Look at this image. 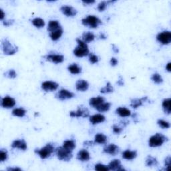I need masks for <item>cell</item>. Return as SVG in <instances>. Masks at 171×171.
<instances>
[{
    "label": "cell",
    "instance_id": "54",
    "mask_svg": "<svg viewBox=\"0 0 171 171\" xmlns=\"http://www.w3.org/2000/svg\"><path fill=\"white\" fill-rule=\"evenodd\" d=\"M100 38L101 39H106V36H105V35H104V33H102L100 34Z\"/></svg>",
    "mask_w": 171,
    "mask_h": 171
},
{
    "label": "cell",
    "instance_id": "7",
    "mask_svg": "<svg viewBox=\"0 0 171 171\" xmlns=\"http://www.w3.org/2000/svg\"><path fill=\"white\" fill-rule=\"evenodd\" d=\"M156 40L162 44H169L171 42V32L169 31H162L156 36Z\"/></svg>",
    "mask_w": 171,
    "mask_h": 171
},
{
    "label": "cell",
    "instance_id": "21",
    "mask_svg": "<svg viewBox=\"0 0 171 171\" xmlns=\"http://www.w3.org/2000/svg\"><path fill=\"white\" fill-rule=\"evenodd\" d=\"M60 28L61 26L58 21H56V20H51V21H50L48 23L47 30L48 31H50V32H52V31L58 30Z\"/></svg>",
    "mask_w": 171,
    "mask_h": 171
},
{
    "label": "cell",
    "instance_id": "35",
    "mask_svg": "<svg viewBox=\"0 0 171 171\" xmlns=\"http://www.w3.org/2000/svg\"><path fill=\"white\" fill-rule=\"evenodd\" d=\"M151 79L153 82L156 84H160L163 82V78H162L161 75L158 73H155L154 74H152Z\"/></svg>",
    "mask_w": 171,
    "mask_h": 171
},
{
    "label": "cell",
    "instance_id": "27",
    "mask_svg": "<svg viewBox=\"0 0 171 171\" xmlns=\"http://www.w3.org/2000/svg\"><path fill=\"white\" fill-rule=\"evenodd\" d=\"M62 34H63V30L62 28H60V29H58V30L50 32V36L51 37L52 40H53V41H57V40H59L60 38V37L62 36Z\"/></svg>",
    "mask_w": 171,
    "mask_h": 171
},
{
    "label": "cell",
    "instance_id": "16",
    "mask_svg": "<svg viewBox=\"0 0 171 171\" xmlns=\"http://www.w3.org/2000/svg\"><path fill=\"white\" fill-rule=\"evenodd\" d=\"M77 159L82 162H86L90 160V154L88 150L82 149L78 152L77 155Z\"/></svg>",
    "mask_w": 171,
    "mask_h": 171
},
{
    "label": "cell",
    "instance_id": "45",
    "mask_svg": "<svg viewBox=\"0 0 171 171\" xmlns=\"http://www.w3.org/2000/svg\"><path fill=\"white\" fill-rule=\"evenodd\" d=\"M111 64L112 66H115L118 64V60L115 57H112L111 60Z\"/></svg>",
    "mask_w": 171,
    "mask_h": 171
},
{
    "label": "cell",
    "instance_id": "48",
    "mask_svg": "<svg viewBox=\"0 0 171 171\" xmlns=\"http://www.w3.org/2000/svg\"><path fill=\"white\" fill-rule=\"evenodd\" d=\"M117 84H118L119 85V86H124V81H123V78H122V76H119V80H118Z\"/></svg>",
    "mask_w": 171,
    "mask_h": 171
},
{
    "label": "cell",
    "instance_id": "51",
    "mask_svg": "<svg viewBox=\"0 0 171 171\" xmlns=\"http://www.w3.org/2000/svg\"><path fill=\"white\" fill-rule=\"evenodd\" d=\"M0 12H1V16H0V19L3 20V19H4V18L5 14L4 12V11L1 10H1H0Z\"/></svg>",
    "mask_w": 171,
    "mask_h": 171
},
{
    "label": "cell",
    "instance_id": "9",
    "mask_svg": "<svg viewBox=\"0 0 171 171\" xmlns=\"http://www.w3.org/2000/svg\"><path fill=\"white\" fill-rule=\"evenodd\" d=\"M58 84L52 81H46L42 84V88L46 92H53L58 88Z\"/></svg>",
    "mask_w": 171,
    "mask_h": 171
},
{
    "label": "cell",
    "instance_id": "14",
    "mask_svg": "<svg viewBox=\"0 0 171 171\" xmlns=\"http://www.w3.org/2000/svg\"><path fill=\"white\" fill-rule=\"evenodd\" d=\"M46 60L49 62H52L54 63H61L63 62L64 60V57L62 56V55L60 54H51V55H48L46 57Z\"/></svg>",
    "mask_w": 171,
    "mask_h": 171
},
{
    "label": "cell",
    "instance_id": "20",
    "mask_svg": "<svg viewBox=\"0 0 171 171\" xmlns=\"http://www.w3.org/2000/svg\"><path fill=\"white\" fill-rule=\"evenodd\" d=\"M11 147L12 148H17L23 150H25L27 149V143H25L24 140H14L12 144H11Z\"/></svg>",
    "mask_w": 171,
    "mask_h": 171
},
{
    "label": "cell",
    "instance_id": "47",
    "mask_svg": "<svg viewBox=\"0 0 171 171\" xmlns=\"http://www.w3.org/2000/svg\"><path fill=\"white\" fill-rule=\"evenodd\" d=\"M94 144V143L93 141H86L84 143V146H93Z\"/></svg>",
    "mask_w": 171,
    "mask_h": 171
},
{
    "label": "cell",
    "instance_id": "32",
    "mask_svg": "<svg viewBox=\"0 0 171 171\" xmlns=\"http://www.w3.org/2000/svg\"><path fill=\"white\" fill-rule=\"evenodd\" d=\"M111 103L106 102V103H102V104H100L99 106H98L97 108H96V109L98 111H99L100 112H104L108 111V110L111 108Z\"/></svg>",
    "mask_w": 171,
    "mask_h": 171
},
{
    "label": "cell",
    "instance_id": "53",
    "mask_svg": "<svg viewBox=\"0 0 171 171\" xmlns=\"http://www.w3.org/2000/svg\"><path fill=\"white\" fill-rule=\"evenodd\" d=\"M166 69H167L168 72H171V63L169 62L168 63V64L166 66Z\"/></svg>",
    "mask_w": 171,
    "mask_h": 171
},
{
    "label": "cell",
    "instance_id": "19",
    "mask_svg": "<svg viewBox=\"0 0 171 171\" xmlns=\"http://www.w3.org/2000/svg\"><path fill=\"white\" fill-rule=\"evenodd\" d=\"M105 116L102 114H95L90 117L89 120L92 124L102 123L105 121Z\"/></svg>",
    "mask_w": 171,
    "mask_h": 171
},
{
    "label": "cell",
    "instance_id": "43",
    "mask_svg": "<svg viewBox=\"0 0 171 171\" xmlns=\"http://www.w3.org/2000/svg\"><path fill=\"white\" fill-rule=\"evenodd\" d=\"M6 74H7V76L10 78H16V72L13 69H10V70L7 72Z\"/></svg>",
    "mask_w": 171,
    "mask_h": 171
},
{
    "label": "cell",
    "instance_id": "5",
    "mask_svg": "<svg viewBox=\"0 0 171 171\" xmlns=\"http://www.w3.org/2000/svg\"><path fill=\"white\" fill-rule=\"evenodd\" d=\"M82 23L84 25L89 26L92 28H96L100 24H102V21L94 16H88L86 18L82 20Z\"/></svg>",
    "mask_w": 171,
    "mask_h": 171
},
{
    "label": "cell",
    "instance_id": "36",
    "mask_svg": "<svg viewBox=\"0 0 171 171\" xmlns=\"http://www.w3.org/2000/svg\"><path fill=\"white\" fill-rule=\"evenodd\" d=\"M113 91H114V88H113L112 86L111 85V84L110 82L107 83L106 86L105 87H104V88H101V90H100V92L103 94L111 93V92H112Z\"/></svg>",
    "mask_w": 171,
    "mask_h": 171
},
{
    "label": "cell",
    "instance_id": "1",
    "mask_svg": "<svg viewBox=\"0 0 171 171\" xmlns=\"http://www.w3.org/2000/svg\"><path fill=\"white\" fill-rule=\"evenodd\" d=\"M78 46L74 49V54L77 57H84L89 55V49L85 42L79 38L76 39Z\"/></svg>",
    "mask_w": 171,
    "mask_h": 171
},
{
    "label": "cell",
    "instance_id": "25",
    "mask_svg": "<svg viewBox=\"0 0 171 171\" xmlns=\"http://www.w3.org/2000/svg\"><path fill=\"white\" fill-rule=\"evenodd\" d=\"M116 114L121 117H128L131 115V112L130 110L124 107H119L116 109Z\"/></svg>",
    "mask_w": 171,
    "mask_h": 171
},
{
    "label": "cell",
    "instance_id": "15",
    "mask_svg": "<svg viewBox=\"0 0 171 171\" xmlns=\"http://www.w3.org/2000/svg\"><path fill=\"white\" fill-rule=\"evenodd\" d=\"M60 10L65 16L68 17H73L77 13L76 10L71 6H62L61 7Z\"/></svg>",
    "mask_w": 171,
    "mask_h": 171
},
{
    "label": "cell",
    "instance_id": "49",
    "mask_svg": "<svg viewBox=\"0 0 171 171\" xmlns=\"http://www.w3.org/2000/svg\"><path fill=\"white\" fill-rule=\"evenodd\" d=\"M7 170L8 171H13V170H14V171H17V170L20 171V170H22L21 169H19V168H17V167H15V168H12V167L7 168Z\"/></svg>",
    "mask_w": 171,
    "mask_h": 171
},
{
    "label": "cell",
    "instance_id": "44",
    "mask_svg": "<svg viewBox=\"0 0 171 171\" xmlns=\"http://www.w3.org/2000/svg\"><path fill=\"white\" fill-rule=\"evenodd\" d=\"M112 130H113V132H114V133H115V134H120V133L122 131V128H120V127L119 126H118L117 125H116V124H114V125H113Z\"/></svg>",
    "mask_w": 171,
    "mask_h": 171
},
{
    "label": "cell",
    "instance_id": "30",
    "mask_svg": "<svg viewBox=\"0 0 171 171\" xmlns=\"http://www.w3.org/2000/svg\"><path fill=\"white\" fill-rule=\"evenodd\" d=\"M76 142L74 140H66L63 143V147H64L65 149H68L69 150H71L72 151L75 148H76Z\"/></svg>",
    "mask_w": 171,
    "mask_h": 171
},
{
    "label": "cell",
    "instance_id": "8",
    "mask_svg": "<svg viewBox=\"0 0 171 171\" xmlns=\"http://www.w3.org/2000/svg\"><path fill=\"white\" fill-rule=\"evenodd\" d=\"M71 117H88L89 116V111L86 108L79 106L76 111H71L69 112Z\"/></svg>",
    "mask_w": 171,
    "mask_h": 171
},
{
    "label": "cell",
    "instance_id": "46",
    "mask_svg": "<svg viewBox=\"0 0 171 171\" xmlns=\"http://www.w3.org/2000/svg\"><path fill=\"white\" fill-rule=\"evenodd\" d=\"M14 22V20H7V21L4 22V25L5 26H10L11 25H12Z\"/></svg>",
    "mask_w": 171,
    "mask_h": 171
},
{
    "label": "cell",
    "instance_id": "22",
    "mask_svg": "<svg viewBox=\"0 0 171 171\" xmlns=\"http://www.w3.org/2000/svg\"><path fill=\"white\" fill-rule=\"evenodd\" d=\"M137 156V152L136 150L131 151V150H126L122 153V158L126 160H132Z\"/></svg>",
    "mask_w": 171,
    "mask_h": 171
},
{
    "label": "cell",
    "instance_id": "52",
    "mask_svg": "<svg viewBox=\"0 0 171 171\" xmlns=\"http://www.w3.org/2000/svg\"><path fill=\"white\" fill-rule=\"evenodd\" d=\"M112 50L115 52V53H118V52H119V50H118V48L114 44H112Z\"/></svg>",
    "mask_w": 171,
    "mask_h": 171
},
{
    "label": "cell",
    "instance_id": "24",
    "mask_svg": "<svg viewBox=\"0 0 171 171\" xmlns=\"http://www.w3.org/2000/svg\"><path fill=\"white\" fill-rule=\"evenodd\" d=\"M170 102H171L170 98H166V99L163 100V103H162V106H163V111L165 114H170L171 112Z\"/></svg>",
    "mask_w": 171,
    "mask_h": 171
},
{
    "label": "cell",
    "instance_id": "39",
    "mask_svg": "<svg viewBox=\"0 0 171 171\" xmlns=\"http://www.w3.org/2000/svg\"><path fill=\"white\" fill-rule=\"evenodd\" d=\"M114 1H102V2H100L99 5L98 6V10L99 11H103L106 10L107 5L108 4H110V3H112Z\"/></svg>",
    "mask_w": 171,
    "mask_h": 171
},
{
    "label": "cell",
    "instance_id": "3",
    "mask_svg": "<svg viewBox=\"0 0 171 171\" xmlns=\"http://www.w3.org/2000/svg\"><path fill=\"white\" fill-rule=\"evenodd\" d=\"M72 151L65 149L64 147H57L56 149V155L59 160L63 161H69L72 158Z\"/></svg>",
    "mask_w": 171,
    "mask_h": 171
},
{
    "label": "cell",
    "instance_id": "38",
    "mask_svg": "<svg viewBox=\"0 0 171 171\" xmlns=\"http://www.w3.org/2000/svg\"><path fill=\"white\" fill-rule=\"evenodd\" d=\"M157 124L161 127L162 128H166V129L169 128L170 126V123L164 120H158L157 121Z\"/></svg>",
    "mask_w": 171,
    "mask_h": 171
},
{
    "label": "cell",
    "instance_id": "18",
    "mask_svg": "<svg viewBox=\"0 0 171 171\" xmlns=\"http://www.w3.org/2000/svg\"><path fill=\"white\" fill-rule=\"evenodd\" d=\"M104 102V98L102 96H98L96 98H90L89 100L90 106L93 107V108H97L100 104H102Z\"/></svg>",
    "mask_w": 171,
    "mask_h": 171
},
{
    "label": "cell",
    "instance_id": "42",
    "mask_svg": "<svg viewBox=\"0 0 171 171\" xmlns=\"http://www.w3.org/2000/svg\"><path fill=\"white\" fill-rule=\"evenodd\" d=\"M170 163H171V158L170 156H167L166 159H165V167H167V168L164 170L166 171L170 170Z\"/></svg>",
    "mask_w": 171,
    "mask_h": 171
},
{
    "label": "cell",
    "instance_id": "26",
    "mask_svg": "<svg viewBox=\"0 0 171 171\" xmlns=\"http://www.w3.org/2000/svg\"><path fill=\"white\" fill-rule=\"evenodd\" d=\"M95 38V36L93 33L90 31H87V32H84L82 34V41L84 42L90 43L93 41Z\"/></svg>",
    "mask_w": 171,
    "mask_h": 171
},
{
    "label": "cell",
    "instance_id": "6",
    "mask_svg": "<svg viewBox=\"0 0 171 171\" xmlns=\"http://www.w3.org/2000/svg\"><path fill=\"white\" fill-rule=\"evenodd\" d=\"M1 45L3 52H4V54L7 55V56L15 54L17 51V48L16 46L11 44L10 42L7 39L3 40Z\"/></svg>",
    "mask_w": 171,
    "mask_h": 171
},
{
    "label": "cell",
    "instance_id": "34",
    "mask_svg": "<svg viewBox=\"0 0 171 171\" xmlns=\"http://www.w3.org/2000/svg\"><path fill=\"white\" fill-rule=\"evenodd\" d=\"M32 24L37 28H43L45 25V22L43 19L41 18H35L32 20Z\"/></svg>",
    "mask_w": 171,
    "mask_h": 171
},
{
    "label": "cell",
    "instance_id": "50",
    "mask_svg": "<svg viewBox=\"0 0 171 171\" xmlns=\"http://www.w3.org/2000/svg\"><path fill=\"white\" fill-rule=\"evenodd\" d=\"M82 3L84 5H91L92 4H94L95 1H83Z\"/></svg>",
    "mask_w": 171,
    "mask_h": 171
},
{
    "label": "cell",
    "instance_id": "40",
    "mask_svg": "<svg viewBox=\"0 0 171 171\" xmlns=\"http://www.w3.org/2000/svg\"><path fill=\"white\" fill-rule=\"evenodd\" d=\"M89 61L91 63L94 64V63H97L98 61H99V57H98V56H97L96 55L93 54H89Z\"/></svg>",
    "mask_w": 171,
    "mask_h": 171
},
{
    "label": "cell",
    "instance_id": "41",
    "mask_svg": "<svg viewBox=\"0 0 171 171\" xmlns=\"http://www.w3.org/2000/svg\"><path fill=\"white\" fill-rule=\"evenodd\" d=\"M7 158V150L4 149H1L0 150V161L4 162L6 161Z\"/></svg>",
    "mask_w": 171,
    "mask_h": 171
},
{
    "label": "cell",
    "instance_id": "29",
    "mask_svg": "<svg viewBox=\"0 0 171 171\" xmlns=\"http://www.w3.org/2000/svg\"><path fill=\"white\" fill-rule=\"evenodd\" d=\"M107 141V137L102 133H98L95 136L94 143L98 144H105Z\"/></svg>",
    "mask_w": 171,
    "mask_h": 171
},
{
    "label": "cell",
    "instance_id": "17",
    "mask_svg": "<svg viewBox=\"0 0 171 171\" xmlns=\"http://www.w3.org/2000/svg\"><path fill=\"white\" fill-rule=\"evenodd\" d=\"M76 87L77 90L81 92H85L89 88V84L86 80H79L77 81Z\"/></svg>",
    "mask_w": 171,
    "mask_h": 171
},
{
    "label": "cell",
    "instance_id": "11",
    "mask_svg": "<svg viewBox=\"0 0 171 171\" xmlns=\"http://www.w3.org/2000/svg\"><path fill=\"white\" fill-rule=\"evenodd\" d=\"M1 106L5 108H12L16 105V100L10 96H5L1 98Z\"/></svg>",
    "mask_w": 171,
    "mask_h": 171
},
{
    "label": "cell",
    "instance_id": "31",
    "mask_svg": "<svg viewBox=\"0 0 171 171\" xmlns=\"http://www.w3.org/2000/svg\"><path fill=\"white\" fill-rule=\"evenodd\" d=\"M146 165L147 167H152V166H156L158 165V161L156 159L152 156L149 155L147 156L146 160Z\"/></svg>",
    "mask_w": 171,
    "mask_h": 171
},
{
    "label": "cell",
    "instance_id": "33",
    "mask_svg": "<svg viewBox=\"0 0 171 171\" xmlns=\"http://www.w3.org/2000/svg\"><path fill=\"white\" fill-rule=\"evenodd\" d=\"M26 111L24 108H16L12 111V115L14 116H18V117H23L25 115Z\"/></svg>",
    "mask_w": 171,
    "mask_h": 171
},
{
    "label": "cell",
    "instance_id": "4",
    "mask_svg": "<svg viewBox=\"0 0 171 171\" xmlns=\"http://www.w3.org/2000/svg\"><path fill=\"white\" fill-rule=\"evenodd\" d=\"M54 151V148L53 145L51 144H47V145L42 148V149L35 150V153L38 155L42 159H46L50 157Z\"/></svg>",
    "mask_w": 171,
    "mask_h": 171
},
{
    "label": "cell",
    "instance_id": "12",
    "mask_svg": "<svg viewBox=\"0 0 171 171\" xmlns=\"http://www.w3.org/2000/svg\"><path fill=\"white\" fill-rule=\"evenodd\" d=\"M103 152L111 155H116L119 152V147L114 144H109L104 148Z\"/></svg>",
    "mask_w": 171,
    "mask_h": 171
},
{
    "label": "cell",
    "instance_id": "13",
    "mask_svg": "<svg viewBox=\"0 0 171 171\" xmlns=\"http://www.w3.org/2000/svg\"><path fill=\"white\" fill-rule=\"evenodd\" d=\"M109 169L112 170H126L121 165V162L118 159H114L112 160L108 165Z\"/></svg>",
    "mask_w": 171,
    "mask_h": 171
},
{
    "label": "cell",
    "instance_id": "28",
    "mask_svg": "<svg viewBox=\"0 0 171 171\" xmlns=\"http://www.w3.org/2000/svg\"><path fill=\"white\" fill-rule=\"evenodd\" d=\"M68 70L71 74H78L82 72V68L79 67L76 63H72L68 66Z\"/></svg>",
    "mask_w": 171,
    "mask_h": 171
},
{
    "label": "cell",
    "instance_id": "2",
    "mask_svg": "<svg viewBox=\"0 0 171 171\" xmlns=\"http://www.w3.org/2000/svg\"><path fill=\"white\" fill-rule=\"evenodd\" d=\"M168 140V138L161 133H156L150 138L149 140V145L150 147H158L163 144L164 143Z\"/></svg>",
    "mask_w": 171,
    "mask_h": 171
},
{
    "label": "cell",
    "instance_id": "37",
    "mask_svg": "<svg viewBox=\"0 0 171 171\" xmlns=\"http://www.w3.org/2000/svg\"><path fill=\"white\" fill-rule=\"evenodd\" d=\"M94 169L98 171H108L110 170L108 166H106V165H104L102 164H96Z\"/></svg>",
    "mask_w": 171,
    "mask_h": 171
},
{
    "label": "cell",
    "instance_id": "23",
    "mask_svg": "<svg viewBox=\"0 0 171 171\" xmlns=\"http://www.w3.org/2000/svg\"><path fill=\"white\" fill-rule=\"evenodd\" d=\"M147 100V97L145 96L143 98H135V99L131 100V103H130V106L134 108H137L138 107L143 105V103Z\"/></svg>",
    "mask_w": 171,
    "mask_h": 171
},
{
    "label": "cell",
    "instance_id": "10",
    "mask_svg": "<svg viewBox=\"0 0 171 171\" xmlns=\"http://www.w3.org/2000/svg\"><path fill=\"white\" fill-rule=\"evenodd\" d=\"M73 97H74V94L66 89L60 90L56 94V98L60 100L69 99V98H72Z\"/></svg>",
    "mask_w": 171,
    "mask_h": 171
}]
</instances>
